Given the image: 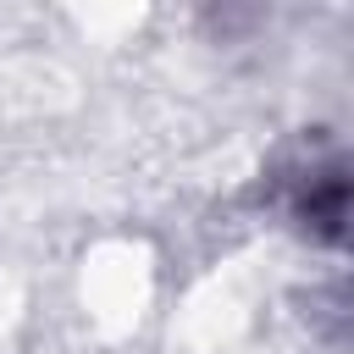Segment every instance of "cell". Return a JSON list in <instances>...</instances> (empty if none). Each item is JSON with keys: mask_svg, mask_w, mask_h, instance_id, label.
Listing matches in <instances>:
<instances>
[{"mask_svg": "<svg viewBox=\"0 0 354 354\" xmlns=\"http://www.w3.org/2000/svg\"><path fill=\"white\" fill-rule=\"evenodd\" d=\"M288 216L310 243L354 254V160H310L293 177Z\"/></svg>", "mask_w": 354, "mask_h": 354, "instance_id": "obj_1", "label": "cell"}, {"mask_svg": "<svg viewBox=\"0 0 354 354\" xmlns=\"http://www.w3.org/2000/svg\"><path fill=\"white\" fill-rule=\"evenodd\" d=\"M205 17L216 33H243L260 17V0H205Z\"/></svg>", "mask_w": 354, "mask_h": 354, "instance_id": "obj_2", "label": "cell"}]
</instances>
